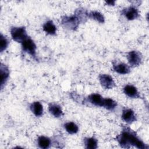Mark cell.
<instances>
[{
    "instance_id": "21",
    "label": "cell",
    "mask_w": 149,
    "mask_h": 149,
    "mask_svg": "<svg viewBox=\"0 0 149 149\" xmlns=\"http://www.w3.org/2000/svg\"><path fill=\"white\" fill-rule=\"evenodd\" d=\"M9 44V41L8 38L1 33L0 36V52H2L3 51L6 49Z\"/></svg>"
},
{
    "instance_id": "22",
    "label": "cell",
    "mask_w": 149,
    "mask_h": 149,
    "mask_svg": "<svg viewBox=\"0 0 149 149\" xmlns=\"http://www.w3.org/2000/svg\"><path fill=\"white\" fill-rule=\"evenodd\" d=\"M105 3L109 6H113L115 4V1H106Z\"/></svg>"
},
{
    "instance_id": "12",
    "label": "cell",
    "mask_w": 149,
    "mask_h": 149,
    "mask_svg": "<svg viewBox=\"0 0 149 149\" xmlns=\"http://www.w3.org/2000/svg\"><path fill=\"white\" fill-rule=\"evenodd\" d=\"M48 111L55 118H59L63 115L61 106L55 103H49L48 104Z\"/></svg>"
},
{
    "instance_id": "6",
    "label": "cell",
    "mask_w": 149,
    "mask_h": 149,
    "mask_svg": "<svg viewBox=\"0 0 149 149\" xmlns=\"http://www.w3.org/2000/svg\"><path fill=\"white\" fill-rule=\"evenodd\" d=\"M99 81L101 86L105 89H112L116 87V84L111 76L108 74L99 75Z\"/></svg>"
},
{
    "instance_id": "8",
    "label": "cell",
    "mask_w": 149,
    "mask_h": 149,
    "mask_svg": "<svg viewBox=\"0 0 149 149\" xmlns=\"http://www.w3.org/2000/svg\"><path fill=\"white\" fill-rule=\"evenodd\" d=\"M122 119L128 124H132L137 120V117L134 112L130 108H125L122 111Z\"/></svg>"
},
{
    "instance_id": "7",
    "label": "cell",
    "mask_w": 149,
    "mask_h": 149,
    "mask_svg": "<svg viewBox=\"0 0 149 149\" xmlns=\"http://www.w3.org/2000/svg\"><path fill=\"white\" fill-rule=\"evenodd\" d=\"M121 13L122 15H123L128 20H133L140 17L139 9L134 6L124 8L122 10Z\"/></svg>"
},
{
    "instance_id": "10",
    "label": "cell",
    "mask_w": 149,
    "mask_h": 149,
    "mask_svg": "<svg viewBox=\"0 0 149 149\" xmlns=\"http://www.w3.org/2000/svg\"><path fill=\"white\" fill-rule=\"evenodd\" d=\"M112 68L113 70L120 74H126L130 72V66L123 62H113Z\"/></svg>"
},
{
    "instance_id": "19",
    "label": "cell",
    "mask_w": 149,
    "mask_h": 149,
    "mask_svg": "<svg viewBox=\"0 0 149 149\" xmlns=\"http://www.w3.org/2000/svg\"><path fill=\"white\" fill-rule=\"evenodd\" d=\"M84 144L87 149H96L98 147V140L93 137H85L84 139Z\"/></svg>"
},
{
    "instance_id": "11",
    "label": "cell",
    "mask_w": 149,
    "mask_h": 149,
    "mask_svg": "<svg viewBox=\"0 0 149 149\" xmlns=\"http://www.w3.org/2000/svg\"><path fill=\"white\" fill-rule=\"evenodd\" d=\"M123 93L132 98H140L141 96L137 88L132 84H126L123 87Z\"/></svg>"
},
{
    "instance_id": "20",
    "label": "cell",
    "mask_w": 149,
    "mask_h": 149,
    "mask_svg": "<svg viewBox=\"0 0 149 149\" xmlns=\"http://www.w3.org/2000/svg\"><path fill=\"white\" fill-rule=\"evenodd\" d=\"M66 131L70 134H76L79 131L78 126L73 122H68L63 125Z\"/></svg>"
},
{
    "instance_id": "18",
    "label": "cell",
    "mask_w": 149,
    "mask_h": 149,
    "mask_svg": "<svg viewBox=\"0 0 149 149\" xmlns=\"http://www.w3.org/2000/svg\"><path fill=\"white\" fill-rule=\"evenodd\" d=\"M88 18L93 19L100 23H104L105 22V17L104 15L101 12L97 10H93L88 12Z\"/></svg>"
},
{
    "instance_id": "2",
    "label": "cell",
    "mask_w": 149,
    "mask_h": 149,
    "mask_svg": "<svg viewBox=\"0 0 149 149\" xmlns=\"http://www.w3.org/2000/svg\"><path fill=\"white\" fill-rule=\"evenodd\" d=\"M81 22L76 14L70 16H63L61 19V24L66 29L76 30Z\"/></svg>"
},
{
    "instance_id": "14",
    "label": "cell",
    "mask_w": 149,
    "mask_h": 149,
    "mask_svg": "<svg viewBox=\"0 0 149 149\" xmlns=\"http://www.w3.org/2000/svg\"><path fill=\"white\" fill-rule=\"evenodd\" d=\"M1 88L2 89L3 86L6 84L9 77V70L7 66L5 65H1Z\"/></svg>"
},
{
    "instance_id": "15",
    "label": "cell",
    "mask_w": 149,
    "mask_h": 149,
    "mask_svg": "<svg viewBox=\"0 0 149 149\" xmlns=\"http://www.w3.org/2000/svg\"><path fill=\"white\" fill-rule=\"evenodd\" d=\"M42 29L47 34L54 36L56 33V27L54 24V22L49 20L47 21L42 26Z\"/></svg>"
},
{
    "instance_id": "13",
    "label": "cell",
    "mask_w": 149,
    "mask_h": 149,
    "mask_svg": "<svg viewBox=\"0 0 149 149\" xmlns=\"http://www.w3.org/2000/svg\"><path fill=\"white\" fill-rule=\"evenodd\" d=\"M30 109L32 113L37 116L40 117L43 115V107L42 105L38 101H34L30 105Z\"/></svg>"
},
{
    "instance_id": "16",
    "label": "cell",
    "mask_w": 149,
    "mask_h": 149,
    "mask_svg": "<svg viewBox=\"0 0 149 149\" xmlns=\"http://www.w3.org/2000/svg\"><path fill=\"white\" fill-rule=\"evenodd\" d=\"M38 146L42 149H47L50 147L51 141L49 138L44 136H40L37 139Z\"/></svg>"
},
{
    "instance_id": "4",
    "label": "cell",
    "mask_w": 149,
    "mask_h": 149,
    "mask_svg": "<svg viewBox=\"0 0 149 149\" xmlns=\"http://www.w3.org/2000/svg\"><path fill=\"white\" fill-rule=\"evenodd\" d=\"M21 45L23 51L27 53L34 59L36 58L37 46L30 37L29 36L25 40H24L21 43Z\"/></svg>"
},
{
    "instance_id": "17",
    "label": "cell",
    "mask_w": 149,
    "mask_h": 149,
    "mask_svg": "<svg viewBox=\"0 0 149 149\" xmlns=\"http://www.w3.org/2000/svg\"><path fill=\"white\" fill-rule=\"evenodd\" d=\"M118 106L117 102L112 98H104L102 107L105 108L106 109L113 111Z\"/></svg>"
},
{
    "instance_id": "3",
    "label": "cell",
    "mask_w": 149,
    "mask_h": 149,
    "mask_svg": "<svg viewBox=\"0 0 149 149\" xmlns=\"http://www.w3.org/2000/svg\"><path fill=\"white\" fill-rule=\"evenodd\" d=\"M10 32L12 39L15 41L20 44L29 37L26 27L24 26L12 27Z\"/></svg>"
},
{
    "instance_id": "1",
    "label": "cell",
    "mask_w": 149,
    "mask_h": 149,
    "mask_svg": "<svg viewBox=\"0 0 149 149\" xmlns=\"http://www.w3.org/2000/svg\"><path fill=\"white\" fill-rule=\"evenodd\" d=\"M116 140L122 148H129L134 146L139 149L148 148V146L137 136L134 131L128 127H125L122 129L121 133L116 136Z\"/></svg>"
},
{
    "instance_id": "5",
    "label": "cell",
    "mask_w": 149,
    "mask_h": 149,
    "mask_svg": "<svg viewBox=\"0 0 149 149\" xmlns=\"http://www.w3.org/2000/svg\"><path fill=\"white\" fill-rule=\"evenodd\" d=\"M127 59L131 67H137L139 66L143 60V55L140 51H131L127 53Z\"/></svg>"
},
{
    "instance_id": "9",
    "label": "cell",
    "mask_w": 149,
    "mask_h": 149,
    "mask_svg": "<svg viewBox=\"0 0 149 149\" xmlns=\"http://www.w3.org/2000/svg\"><path fill=\"white\" fill-rule=\"evenodd\" d=\"M104 97L98 93H93L88 95L86 99V102L90 103L95 107H102Z\"/></svg>"
}]
</instances>
